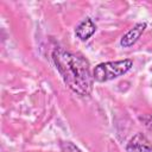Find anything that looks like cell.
<instances>
[{
	"mask_svg": "<svg viewBox=\"0 0 152 152\" xmlns=\"http://www.w3.org/2000/svg\"><path fill=\"white\" fill-rule=\"evenodd\" d=\"M52 59L64 83L72 91L81 96L91 93L94 77L90 74L89 63L84 58L63 48H57L52 52Z\"/></svg>",
	"mask_w": 152,
	"mask_h": 152,
	"instance_id": "obj_1",
	"label": "cell"
},
{
	"mask_svg": "<svg viewBox=\"0 0 152 152\" xmlns=\"http://www.w3.org/2000/svg\"><path fill=\"white\" fill-rule=\"evenodd\" d=\"M133 65L131 59H122L115 62H106L95 66L93 71V77L97 82H106L126 74Z\"/></svg>",
	"mask_w": 152,
	"mask_h": 152,
	"instance_id": "obj_2",
	"label": "cell"
},
{
	"mask_svg": "<svg viewBox=\"0 0 152 152\" xmlns=\"http://www.w3.org/2000/svg\"><path fill=\"white\" fill-rule=\"evenodd\" d=\"M127 152H152V145L142 133H137L126 146Z\"/></svg>",
	"mask_w": 152,
	"mask_h": 152,
	"instance_id": "obj_3",
	"label": "cell"
},
{
	"mask_svg": "<svg viewBox=\"0 0 152 152\" xmlns=\"http://www.w3.org/2000/svg\"><path fill=\"white\" fill-rule=\"evenodd\" d=\"M146 28V23H138L133 28H131L120 40V44L121 46L124 48H129L132 46L139 38L140 36L142 34V32L145 31Z\"/></svg>",
	"mask_w": 152,
	"mask_h": 152,
	"instance_id": "obj_4",
	"label": "cell"
},
{
	"mask_svg": "<svg viewBox=\"0 0 152 152\" xmlns=\"http://www.w3.org/2000/svg\"><path fill=\"white\" fill-rule=\"evenodd\" d=\"M95 31H96V26L93 23V20L90 18H86L77 25L75 33L77 38H80L81 40H87L95 33Z\"/></svg>",
	"mask_w": 152,
	"mask_h": 152,
	"instance_id": "obj_5",
	"label": "cell"
}]
</instances>
